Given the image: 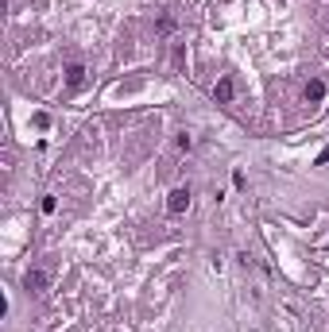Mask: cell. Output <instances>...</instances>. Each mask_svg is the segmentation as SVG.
Returning a JSON list of instances; mask_svg holds the SVG:
<instances>
[{
  "label": "cell",
  "instance_id": "cell-1",
  "mask_svg": "<svg viewBox=\"0 0 329 332\" xmlns=\"http://www.w3.org/2000/svg\"><path fill=\"white\" fill-rule=\"evenodd\" d=\"M24 286L31 290V294H43V290H47V274H43V270H27V274H24Z\"/></svg>",
  "mask_w": 329,
  "mask_h": 332
},
{
  "label": "cell",
  "instance_id": "cell-2",
  "mask_svg": "<svg viewBox=\"0 0 329 332\" xmlns=\"http://www.w3.org/2000/svg\"><path fill=\"white\" fill-rule=\"evenodd\" d=\"M166 209H170V213H186L190 209V189H174L170 201H166Z\"/></svg>",
  "mask_w": 329,
  "mask_h": 332
},
{
  "label": "cell",
  "instance_id": "cell-3",
  "mask_svg": "<svg viewBox=\"0 0 329 332\" xmlns=\"http://www.w3.org/2000/svg\"><path fill=\"white\" fill-rule=\"evenodd\" d=\"M213 97H217V101H233V81H229V77H221V81L213 85Z\"/></svg>",
  "mask_w": 329,
  "mask_h": 332
},
{
  "label": "cell",
  "instance_id": "cell-4",
  "mask_svg": "<svg viewBox=\"0 0 329 332\" xmlns=\"http://www.w3.org/2000/svg\"><path fill=\"white\" fill-rule=\"evenodd\" d=\"M82 81H85V66H70V70H66V85H70V89H78Z\"/></svg>",
  "mask_w": 329,
  "mask_h": 332
},
{
  "label": "cell",
  "instance_id": "cell-5",
  "mask_svg": "<svg viewBox=\"0 0 329 332\" xmlns=\"http://www.w3.org/2000/svg\"><path fill=\"white\" fill-rule=\"evenodd\" d=\"M322 97H326V85H322V81H310V85H306V101H322Z\"/></svg>",
  "mask_w": 329,
  "mask_h": 332
},
{
  "label": "cell",
  "instance_id": "cell-6",
  "mask_svg": "<svg viewBox=\"0 0 329 332\" xmlns=\"http://www.w3.org/2000/svg\"><path fill=\"white\" fill-rule=\"evenodd\" d=\"M318 162H322V166H326V162H329V147H326V151H322V155H318Z\"/></svg>",
  "mask_w": 329,
  "mask_h": 332
}]
</instances>
